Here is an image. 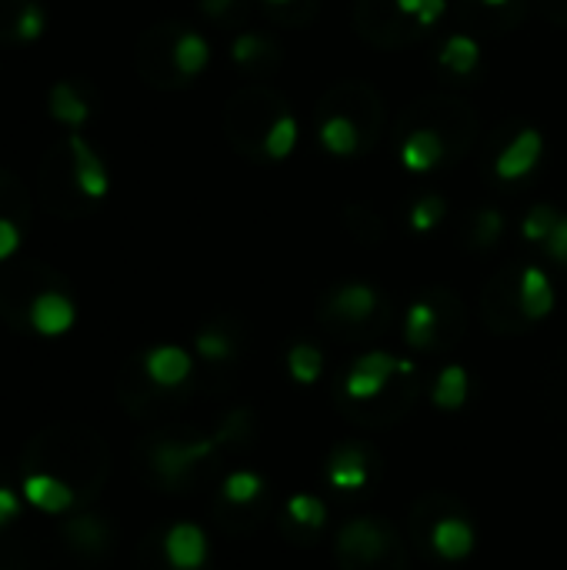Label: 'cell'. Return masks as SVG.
I'll return each instance as SVG.
<instances>
[{
  "mask_svg": "<svg viewBox=\"0 0 567 570\" xmlns=\"http://www.w3.org/2000/svg\"><path fill=\"white\" fill-rule=\"evenodd\" d=\"M424 391V374L414 361L394 357L388 351L361 354L334 391L341 414L368 431H384L404 421Z\"/></svg>",
  "mask_w": 567,
  "mask_h": 570,
  "instance_id": "cell-1",
  "label": "cell"
},
{
  "mask_svg": "<svg viewBox=\"0 0 567 570\" xmlns=\"http://www.w3.org/2000/svg\"><path fill=\"white\" fill-rule=\"evenodd\" d=\"M254 438V414L251 411H231L221 428L211 434H177V438H160L150 451V471L160 488L180 491L194 481V474L204 464L221 461V454L241 451Z\"/></svg>",
  "mask_w": 567,
  "mask_h": 570,
  "instance_id": "cell-2",
  "label": "cell"
},
{
  "mask_svg": "<svg viewBox=\"0 0 567 570\" xmlns=\"http://www.w3.org/2000/svg\"><path fill=\"white\" fill-rule=\"evenodd\" d=\"M408 541L421 554H434L444 561H461L471 554L478 534L471 524V511L454 494H424L408 518Z\"/></svg>",
  "mask_w": 567,
  "mask_h": 570,
  "instance_id": "cell-3",
  "label": "cell"
},
{
  "mask_svg": "<svg viewBox=\"0 0 567 570\" xmlns=\"http://www.w3.org/2000/svg\"><path fill=\"white\" fill-rule=\"evenodd\" d=\"M334 558L341 570H408V548L388 518H354L338 531Z\"/></svg>",
  "mask_w": 567,
  "mask_h": 570,
  "instance_id": "cell-4",
  "label": "cell"
},
{
  "mask_svg": "<svg viewBox=\"0 0 567 570\" xmlns=\"http://www.w3.org/2000/svg\"><path fill=\"white\" fill-rule=\"evenodd\" d=\"M317 317L338 337L364 341V337H374L378 331H384L388 307H384V297L374 284L348 281V284H338L324 294Z\"/></svg>",
  "mask_w": 567,
  "mask_h": 570,
  "instance_id": "cell-5",
  "label": "cell"
},
{
  "mask_svg": "<svg viewBox=\"0 0 567 570\" xmlns=\"http://www.w3.org/2000/svg\"><path fill=\"white\" fill-rule=\"evenodd\" d=\"M468 314L465 304L448 291H428L404 311V341L421 354H438L465 337Z\"/></svg>",
  "mask_w": 567,
  "mask_h": 570,
  "instance_id": "cell-6",
  "label": "cell"
},
{
  "mask_svg": "<svg viewBox=\"0 0 567 570\" xmlns=\"http://www.w3.org/2000/svg\"><path fill=\"white\" fill-rule=\"evenodd\" d=\"M274 514L271 481L254 471H234L217 488V521L231 534L261 531Z\"/></svg>",
  "mask_w": 567,
  "mask_h": 570,
  "instance_id": "cell-7",
  "label": "cell"
},
{
  "mask_svg": "<svg viewBox=\"0 0 567 570\" xmlns=\"http://www.w3.org/2000/svg\"><path fill=\"white\" fill-rule=\"evenodd\" d=\"M378 474H381V454L364 441H344L324 461V478L331 491L341 494L368 491L378 481Z\"/></svg>",
  "mask_w": 567,
  "mask_h": 570,
  "instance_id": "cell-8",
  "label": "cell"
},
{
  "mask_svg": "<svg viewBox=\"0 0 567 570\" xmlns=\"http://www.w3.org/2000/svg\"><path fill=\"white\" fill-rule=\"evenodd\" d=\"M160 561L167 570H204L207 568V534L190 524V521H177L160 534Z\"/></svg>",
  "mask_w": 567,
  "mask_h": 570,
  "instance_id": "cell-9",
  "label": "cell"
},
{
  "mask_svg": "<svg viewBox=\"0 0 567 570\" xmlns=\"http://www.w3.org/2000/svg\"><path fill=\"white\" fill-rule=\"evenodd\" d=\"M277 524H281V534H284L291 544H297V548H314L317 538H321L324 528H328V508H324V501L314 498V494H297V498H291V501L284 504Z\"/></svg>",
  "mask_w": 567,
  "mask_h": 570,
  "instance_id": "cell-10",
  "label": "cell"
},
{
  "mask_svg": "<svg viewBox=\"0 0 567 570\" xmlns=\"http://www.w3.org/2000/svg\"><path fill=\"white\" fill-rule=\"evenodd\" d=\"M485 321L495 334H521L528 324L518 307V274H498L485 291Z\"/></svg>",
  "mask_w": 567,
  "mask_h": 570,
  "instance_id": "cell-11",
  "label": "cell"
},
{
  "mask_svg": "<svg viewBox=\"0 0 567 570\" xmlns=\"http://www.w3.org/2000/svg\"><path fill=\"white\" fill-rule=\"evenodd\" d=\"M541 154H545V137L538 127H525L518 130L505 150L495 157V177L511 184V180H525L538 164H541Z\"/></svg>",
  "mask_w": 567,
  "mask_h": 570,
  "instance_id": "cell-12",
  "label": "cell"
},
{
  "mask_svg": "<svg viewBox=\"0 0 567 570\" xmlns=\"http://www.w3.org/2000/svg\"><path fill=\"white\" fill-rule=\"evenodd\" d=\"M444 157H448V137L434 124H421L408 130V137L401 140V167L408 174H431L434 167H441Z\"/></svg>",
  "mask_w": 567,
  "mask_h": 570,
  "instance_id": "cell-13",
  "label": "cell"
},
{
  "mask_svg": "<svg viewBox=\"0 0 567 570\" xmlns=\"http://www.w3.org/2000/svg\"><path fill=\"white\" fill-rule=\"evenodd\" d=\"M144 374L157 391H180L194 374V361L184 347L160 344L144 354Z\"/></svg>",
  "mask_w": 567,
  "mask_h": 570,
  "instance_id": "cell-14",
  "label": "cell"
},
{
  "mask_svg": "<svg viewBox=\"0 0 567 570\" xmlns=\"http://www.w3.org/2000/svg\"><path fill=\"white\" fill-rule=\"evenodd\" d=\"M27 321L30 327L40 334V337H60L74 327L77 321V307L67 294L60 291H43L30 301V311H27Z\"/></svg>",
  "mask_w": 567,
  "mask_h": 570,
  "instance_id": "cell-15",
  "label": "cell"
},
{
  "mask_svg": "<svg viewBox=\"0 0 567 570\" xmlns=\"http://www.w3.org/2000/svg\"><path fill=\"white\" fill-rule=\"evenodd\" d=\"M70 157H74V180H77L80 194L90 197V200L107 197V190H110L107 164L100 160V154L80 134H70Z\"/></svg>",
  "mask_w": 567,
  "mask_h": 570,
  "instance_id": "cell-16",
  "label": "cell"
},
{
  "mask_svg": "<svg viewBox=\"0 0 567 570\" xmlns=\"http://www.w3.org/2000/svg\"><path fill=\"white\" fill-rule=\"evenodd\" d=\"M518 307H521V317L528 327L545 321L555 311V287H551L548 274L535 264L518 271Z\"/></svg>",
  "mask_w": 567,
  "mask_h": 570,
  "instance_id": "cell-17",
  "label": "cell"
},
{
  "mask_svg": "<svg viewBox=\"0 0 567 570\" xmlns=\"http://www.w3.org/2000/svg\"><path fill=\"white\" fill-rule=\"evenodd\" d=\"M317 140L331 157H354L364 147V127L354 114H344L338 107L328 110V117L317 127Z\"/></svg>",
  "mask_w": 567,
  "mask_h": 570,
  "instance_id": "cell-18",
  "label": "cell"
},
{
  "mask_svg": "<svg viewBox=\"0 0 567 570\" xmlns=\"http://www.w3.org/2000/svg\"><path fill=\"white\" fill-rule=\"evenodd\" d=\"M20 498H23L30 508L43 511V514H63V511L74 508V488L63 484V481L53 478V474H30V478H23Z\"/></svg>",
  "mask_w": 567,
  "mask_h": 570,
  "instance_id": "cell-19",
  "label": "cell"
},
{
  "mask_svg": "<svg viewBox=\"0 0 567 570\" xmlns=\"http://www.w3.org/2000/svg\"><path fill=\"white\" fill-rule=\"evenodd\" d=\"M170 63L184 80H194L211 63V43L197 30H180L170 47Z\"/></svg>",
  "mask_w": 567,
  "mask_h": 570,
  "instance_id": "cell-20",
  "label": "cell"
},
{
  "mask_svg": "<svg viewBox=\"0 0 567 570\" xmlns=\"http://www.w3.org/2000/svg\"><path fill=\"white\" fill-rule=\"evenodd\" d=\"M438 67L454 77H468L481 67V43L471 33H451L438 50Z\"/></svg>",
  "mask_w": 567,
  "mask_h": 570,
  "instance_id": "cell-21",
  "label": "cell"
},
{
  "mask_svg": "<svg viewBox=\"0 0 567 570\" xmlns=\"http://www.w3.org/2000/svg\"><path fill=\"white\" fill-rule=\"evenodd\" d=\"M194 347L207 364H231L241 354V337L227 324H211V327L197 331Z\"/></svg>",
  "mask_w": 567,
  "mask_h": 570,
  "instance_id": "cell-22",
  "label": "cell"
},
{
  "mask_svg": "<svg viewBox=\"0 0 567 570\" xmlns=\"http://www.w3.org/2000/svg\"><path fill=\"white\" fill-rule=\"evenodd\" d=\"M50 117L60 120L63 127L77 130V127H84L90 120V104L80 97V90L70 80H60L50 90Z\"/></svg>",
  "mask_w": 567,
  "mask_h": 570,
  "instance_id": "cell-23",
  "label": "cell"
},
{
  "mask_svg": "<svg viewBox=\"0 0 567 570\" xmlns=\"http://www.w3.org/2000/svg\"><path fill=\"white\" fill-rule=\"evenodd\" d=\"M297 117L287 110V107H281L277 110V117L271 120V127H267V134H264V144H261V154L267 157V160H287L291 154H294V147H297Z\"/></svg>",
  "mask_w": 567,
  "mask_h": 570,
  "instance_id": "cell-24",
  "label": "cell"
},
{
  "mask_svg": "<svg viewBox=\"0 0 567 570\" xmlns=\"http://www.w3.org/2000/svg\"><path fill=\"white\" fill-rule=\"evenodd\" d=\"M468 391H471V381H468V371L451 364L438 374V381L431 384V401L438 411H461L465 401H468Z\"/></svg>",
  "mask_w": 567,
  "mask_h": 570,
  "instance_id": "cell-25",
  "label": "cell"
},
{
  "mask_svg": "<svg viewBox=\"0 0 567 570\" xmlns=\"http://www.w3.org/2000/svg\"><path fill=\"white\" fill-rule=\"evenodd\" d=\"M505 227H508V220L498 207H481V210H475V217L468 224V244L475 250H488L501 240Z\"/></svg>",
  "mask_w": 567,
  "mask_h": 570,
  "instance_id": "cell-26",
  "label": "cell"
},
{
  "mask_svg": "<svg viewBox=\"0 0 567 570\" xmlns=\"http://www.w3.org/2000/svg\"><path fill=\"white\" fill-rule=\"evenodd\" d=\"M274 53H277V47L264 33H254V30L237 33L234 43H231V57L241 67H267L274 60Z\"/></svg>",
  "mask_w": 567,
  "mask_h": 570,
  "instance_id": "cell-27",
  "label": "cell"
},
{
  "mask_svg": "<svg viewBox=\"0 0 567 570\" xmlns=\"http://www.w3.org/2000/svg\"><path fill=\"white\" fill-rule=\"evenodd\" d=\"M287 371H291V377H294L297 384H304V387L317 384V381H321V371H324V354H321V347H314V344H307V341L294 344V347L287 351Z\"/></svg>",
  "mask_w": 567,
  "mask_h": 570,
  "instance_id": "cell-28",
  "label": "cell"
},
{
  "mask_svg": "<svg viewBox=\"0 0 567 570\" xmlns=\"http://www.w3.org/2000/svg\"><path fill=\"white\" fill-rule=\"evenodd\" d=\"M444 214H448V204H444L441 194H421L414 200L411 214H408V224H411L414 234H431L444 220Z\"/></svg>",
  "mask_w": 567,
  "mask_h": 570,
  "instance_id": "cell-29",
  "label": "cell"
},
{
  "mask_svg": "<svg viewBox=\"0 0 567 570\" xmlns=\"http://www.w3.org/2000/svg\"><path fill=\"white\" fill-rule=\"evenodd\" d=\"M558 217H561V210H558L555 204H535V207L525 214V220H521V237H525L528 244H545L548 234L555 230Z\"/></svg>",
  "mask_w": 567,
  "mask_h": 570,
  "instance_id": "cell-30",
  "label": "cell"
},
{
  "mask_svg": "<svg viewBox=\"0 0 567 570\" xmlns=\"http://www.w3.org/2000/svg\"><path fill=\"white\" fill-rule=\"evenodd\" d=\"M394 7H398L401 17H408V20H414L421 30H428V27H434V23L444 17L448 0H394Z\"/></svg>",
  "mask_w": 567,
  "mask_h": 570,
  "instance_id": "cell-31",
  "label": "cell"
},
{
  "mask_svg": "<svg viewBox=\"0 0 567 570\" xmlns=\"http://www.w3.org/2000/svg\"><path fill=\"white\" fill-rule=\"evenodd\" d=\"M43 30H47V10L40 7V3H33V0H27L23 7H20V13H17V40H23V43H30V40H37V37H43Z\"/></svg>",
  "mask_w": 567,
  "mask_h": 570,
  "instance_id": "cell-32",
  "label": "cell"
},
{
  "mask_svg": "<svg viewBox=\"0 0 567 570\" xmlns=\"http://www.w3.org/2000/svg\"><path fill=\"white\" fill-rule=\"evenodd\" d=\"M541 247H545V254H548L555 264L567 267V214H561V217H558L555 230L548 234V240H545Z\"/></svg>",
  "mask_w": 567,
  "mask_h": 570,
  "instance_id": "cell-33",
  "label": "cell"
},
{
  "mask_svg": "<svg viewBox=\"0 0 567 570\" xmlns=\"http://www.w3.org/2000/svg\"><path fill=\"white\" fill-rule=\"evenodd\" d=\"M20 494L13 488H0V531L10 528L17 518H20Z\"/></svg>",
  "mask_w": 567,
  "mask_h": 570,
  "instance_id": "cell-34",
  "label": "cell"
},
{
  "mask_svg": "<svg viewBox=\"0 0 567 570\" xmlns=\"http://www.w3.org/2000/svg\"><path fill=\"white\" fill-rule=\"evenodd\" d=\"M17 247H20V230H17V224H10V220L0 217V264H3L7 257H13Z\"/></svg>",
  "mask_w": 567,
  "mask_h": 570,
  "instance_id": "cell-35",
  "label": "cell"
},
{
  "mask_svg": "<svg viewBox=\"0 0 567 570\" xmlns=\"http://www.w3.org/2000/svg\"><path fill=\"white\" fill-rule=\"evenodd\" d=\"M197 7H201L207 17H214V20H227V13L237 10L241 0H197Z\"/></svg>",
  "mask_w": 567,
  "mask_h": 570,
  "instance_id": "cell-36",
  "label": "cell"
},
{
  "mask_svg": "<svg viewBox=\"0 0 567 570\" xmlns=\"http://www.w3.org/2000/svg\"><path fill=\"white\" fill-rule=\"evenodd\" d=\"M481 7H488V10H501V7H511L515 0H478Z\"/></svg>",
  "mask_w": 567,
  "mask_h": 570,
  "instance_id": "cell-37",
  "label": "cell"
},
{
  "mask_svg": "<svg viewBox=\"0 0 567 570\" xmlns=\"http://www.w3.org/2000/svg\"><path fill=\"white\" fill-rule=\"evenodd\" d=\"M264 3H271V7H291V3H297V0H264Z\"/></svg>",
  "mask_w": 567,
  "mask_h": 570,
  "instance_id": "cell-38",
  "label": "cell"
}]
</instances>
